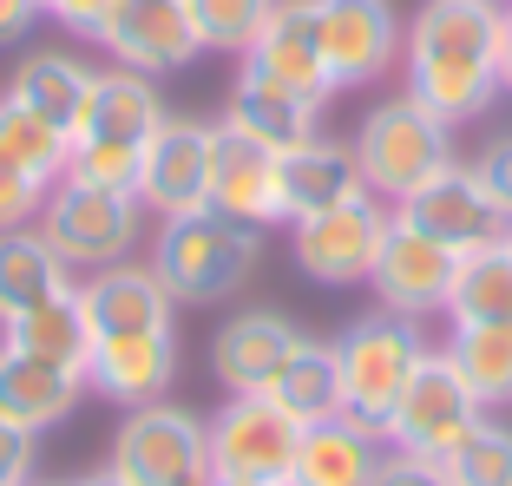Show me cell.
Returning <instances> with one entry per match:
<instances>
[{
    "label": "cell",
    "mask_w": 512,
    "mask_h": 486,
    "mask_svg": "<svg viewBox=\"0 0 512 486\" xmlns=\"http://www.w3.org/2000/svg\"><path fill=\"white\" fill-rule=\"evenodd\" d=\"M499 27H506V0H421L401 46L407 92L447 125L480 119L506 92L499 86Z\"/></svg>",
    "instance_id": "6da1fadb"
},
{
    "label": "cell",
    "mask_w": 512,
    "mask_h": 486,
    "mask_svg": "<svg viewBox=\"0 0 512 486\" xmlns=\"http://www.w3.org/2000/svg\"><path fill=\"white\" fill-rule=\"evenodd\" d=\"M263 263V230L230 224L217 211L197 217H158V237H151V270L171 289V303H230L243 283Z\"/></svg>",
    "instance_id": "7a4b0ae2"
},
{
    "label": "cell",
    "mask_w": 512,
    "mask_h": 486,
    "mask_svg": "<svg viewBox=\"0 0 512 486\" xmlns=\"http://www.w3.org/2000/svg\"><path fill=\"white\" fill-rule=\"evenodd\" d=\"M348 145H355L362 184L381 204H407L427 178H440L447 165H460V152H453V125L440 119V112H427L414 92H394V99L368 106Z\"/></svg>",
    "instance_id": "3957f363"
},
{
    "label": "cell",
    "mask_w": 512,
    "mask_h": 486,
    "mask_svg": "<svg viewBox=\"0 0 512 486\" xmlns=\"http://www.w3.org/2000/svg\"><path fill=\"white\" fill-rule=\"evenodd\" d=\"M151 211L132 198V191H99V184H79V178H60L46 191V211H40V237L60 250V263L73 276H92V270H112L138 250Z\"/></svg>",
    "instance_id": "277c9868"
},
{
    "label": "cell",
    "mask_w": 512,
    "mask_h": 486,
    "mask_svg": "<svg viewBox=\"0 0 512 486\" xmlns=\"http://www.w3.org/2000/svg\"><path fill=\"white\" fill-rule=\"evenodd\" d=\"M106 473H119L125 486H211V434L204 414L178 408V401H145L125 408L119 434H112Z\"/></svg>",
    "instance_id": "5b68a950"
},
{
    "label": "cell",
    "mask_w": 512,
    "mask_h": 486,
    "mask_svg": "<svg viewBox=\"0 0 512 486\" xmlns=\"http://www.w3.org/2000/svg\"><path fill=\"white\" fill-rule=\"evenodd\" d=\"M427 355L421 329L401 316H388V309H375V316L348 322L342 335H335V368H342V414L348 421H362L381 434V421L394 414V401H401L407 375H414V362Z\"/></svg>",
    "instance_id": "8992f818"
},
{
    "label": "cell",
    "mask_w": 512,
    "mask_h": 486,
    "mask_svg": "<svg viewBox=\"0 0 512 486\" xmlns=\"http://www.w3.org/2000/svg\"><path fill=\"white\" fill-rule=\"evenodd\" d=\"M211 434V473L217 480H250V486H283L302 454V421L276 395H230L204 421Z\"/></svg>",
    "instance_id": "52a82bcc"
},
{
    "label": "cell",
    "mask_w": 512,
    "mask_h": 486,
    "mask_svg": "<svg viewBox=\"0 0 512 486\" xmlns=\"http://www.w3.org/2000/svg\"><path fill=\"white\" fill-rule=\"evenodd\" d=\"M480 414L486 408L473 401V388L460 381V368H453L440 349H427L421 362H414V375H407L394 414L381 421V441L401 447V454H421V460H447L453 447L473 434Z\"/></svg>",
    "instance_id": "ba28073f"
},
{
    "label": "cell",
    "mask_w": 512,
    "mask_h": 486,
    "mask_svg": "<svg viewBox=\"0 0 512 486\" xmlns=\"http://www.w3.org/2000/svg\"><path fill=\"white\" fill-rule=\"evenodd\" d=\"M388 217H394V204H381L375 191H355V198L335 204V211H316V217H302V224H289V257L322 289L368 283L375 250H381V237H388Z\"/></svg>",
    "instance_id": "9c48e42d"
},
{
    "label": "cell",
    "mask_w": 512,
    "mask_h": 486,
    "mask_svg": "<svg viewBox=\"0 0 512 486\" xmlns=\"http://www.w3.org/2000/svg\"><path fill=\"white\" fill-rule=\"evenodd\" d=\"M217 119H165L145 138V165H138V204L151 217H197L211 211L217 184Z\"/></svg>",
    "instance_id": "30bf717a"
},
{
    "label": "cell",
    "mask_w": 512,
    "mask_h": 486,
    "mask_svg": "<svg viewBox=\"0 0 512 486\" xmlns=\"http://www.w3.org/2000/svg\"><path fill=\"white\" fill-rule=\"evenodd\" d=\"M453 276H460V250L453 243L414 230L407 217H388V237H381L375 270H368V289H375V303L388 316H401V322L447 316Z\"/></svg>",
    "instance_id": "8fae6325"
},
{
    "label": "cell",
    "mask_w": 512,
    "mask_h": 486,
    "mask_svg": "<svg viewBox=\"0 0 512 486\" xmlns=\"http://www.w3.org/2000/svg\"><path fill=\"white\" fill-rule=\"evenodd\" d=\"M316 27H322V73L329 92L348 86H375L401 66L407 20L394 0H316Z\"/></svg>",
    "instance_id": "7c38bea8"
},
{
    "label": "cell",
    "mask_w": 512,
    "mask_h": 486,
    "mask_svg": "<svg viewBox=\"0 0 512 486\" xmlns=\"http://www.w3.org/2000/svg\"><path fill=\"white\" fill-rule=\"evenodd\" d=\"M99 46L112 53V66L145 73V79L184 73V66H197V53H204L184 0H112L106 27H99Z\"/></svg>",
    "instance_id": "4fadbf2b"
},
{
    "label": "cell",
    "mask_w": 512,
    "mask_h": 486,
    "mask_svg": "<svg viewBox=\"0 0 512 486\" xmlns=\"http://www.w3.org/2000/svg\"><path fill=\"white\" fill-rule=\"evenodd\" d=\"M394 217H407L414 230L453 243L460 257H467V250H486V243H499V237H506V224H512V217L486 198V184L473 178V165H447L440 178H427L407 204H394Z\"/></svg>",
    "instance_id": "5bb4252c"
},
{
    "label": "cell",
    "mask_w": 512,
    "mask_h": 486,
    "mask_svg": "<svg viewBox=\"0 0 512 486\" xmlns=\"http://www.w3.org/2000/svg\"><path fill=\"white\" fill-rule=\"evenodd\" d=\"M178 381V329H138V335H99L86 355V395L119 401V408H145L165 401Z\"/></svg>",
    "instance_id": "9a60e30c"
},
{
    "label": "cell",
    "mask_w": 512,
    "mask_h": 486,
    "mask_svg": "<svg viewBox=\"0 0 512 486\" xmlns=\"http://www.w3.org/2000/svg\"><path fill=\"white\" fill-rule=\"evenodd\" d=\"M296 342H302V329L283 309H237V316L211 335L217 388H224V395H270Z\"/></svg>",
    "instance_id": "2e32d148"
},
{
    "label": "cell",
    "mask_w": 512,
    "mask_h": 486,
    "mask_svg": "<svg viewBox=\"0 0 512 486\" xmlns=\"http://www.w3.org/2000/svg\"><path fill=\"white\" fill-rule=\"evenodd\" d=\"M73 303L86 316V335H138V329H171L178 303H171V289L158 283L151 263H112V270H92L86 283H73Z\"/></svg>",
    "instance_id": "e0dca14e"
},
{
    "label": "cell",
    "mask_w": 512,
    "mask_h": 486,
    "mask_svg": "<svg viewBox=\"0 0 512 486\" xmlns=\"http://www.w3.org/2000/svg\"><path fill=\"white\" fill-rule=\"evenodd\" d=\"M322 106H329V99L243 66L237 86H230V99H224V125L243 132V138H256V145H270V152H289V145H302V138H316Z\"/></svg>",
    "instance_id": "ac0fdd59"
},
{
    "label": "cell",
    "mask_w": 512,
    "mask_h": 486,
    "mask_svg": "<svg viewBox=\"0 0 512 486\" xmlns=\"http://www.w3.org/2000/svg\"><path fill=\"white\" fill-rule=\"evenodd\" d=\"M362 184V165H355V145L342 138H302L289 152H276V198H283V224H302V217L316 211H335L348 204Z\"/></svg>",
    "instance_id": "d6986e66"
},
{
    "label": "cell",
    "mask_w": 512,
    "mask_h": 486,
    "mask_svg": "<svg viewBox=\"0 0 512 486\" xmlns=\"http://www.w3.org/2000/svg\"><path fill=\"white\" fill-rule=\"evenodd\" d=\"M217 184H211V211L230 217V224H250V230H276L283 224V198H276V152L256 145V138L230 132L217 119Z\"/></svg>",
    "instance_id": "ffe728a7"
},
{
    "label": "cell",
    "mask_w": 512,
    "mask_h": 486,
    "mask_svg": "<svg viewBox=\"0 0 512 486\" xmlns=\"http://www.w3.org/2000/svg\"><path fill=\"white\" fill-rule=\"evenodd\" d=\"M165 119L171 112L158 99V79L112 66V73L92 79L86 106H79V125H73V145H86V138H99V145H145Z\"/></svg>",
    "instance_id": "44dd1931"
},
{
    "label": "cell",
    "mask_w": 512,
    "mask_h": 486,
    "mask_svg": "<svg viewBox=\"0 0 512 486\" xmlns=\"http://www.w3.org/2000/svg\"><path fill=\"white\" fill-rule=\"evenodd\" d=\"M243 66L283 79V86H302L329 99V73H322V27H316V0H276L256 46L243 53Z\"/></svg>",
    "instance_id": "7402d4cb"
},
{
    "label": "cell",
    "mask_w": 512,
    "mask_h": 486,
    "mask_svg": "<svg viewBox=\"0 0 512 486\" xmlns=\"http://www.w3.org/2000/svg\"><path fill=\"white\" fill-rule=\"evenodd\" d=\"M86 401V375L60 362H40V355H20L0 342V414L20 421L27 434H46L60 427L66 414Z\"/></svg>",
    "instance_id": "603a6c76"
},
{
    "label": "cell",
    "mask_w": 512,
    "mask_h": 486,
    "mask_svg": "<svg viewBox=\"0 0 512 486\" xmlns=\"http://www.w3.org/2000/svg\"><path fill=\"white\" fill-rule=\"evenodd\" d=\"M381 454H388V441H381L375 427L348 421V414H329V421L302 427V454H296V473L289 480L302 486H368L381 467Z\"/></svg>",
    "instance_id": "cb8c5ba5"
},
{
    "label": "cell",
    "mask_w": 512,
    "mask_h": 486,
    "mask_svg": "<svg viewBox=\"0 0 512 486\" xmlns=\"http://www.w3.org/2000/svg\"><path fill=\"white\" fill-rule=\"evenodd\" d=\"M73 289V270L40 230H0V322L27 316V309L53 303Z\"/></svg>",
    "instance_id": "d4e9b609"
},
{
    "label": "cell",
    "mask_w": 512,
    "mask_h": 486,
    "mask_svg": "<svg viewBox=\"0 0 512 486\" xmlns=\"http://www.w3.org/2000/svg\"><path fill=\"white\" fill-rule=\"evenodd\" d=\"M92 79H99V73H92L79 53H53V46H46V53H27V60L14 66V86H7V92H14L20 106H33L40 119H53L66 138H73Z\"/></svg>",
    "instance_id": "484cf974"
},
{
    "label": "cell",
    "mask_w": 512,
    "mask_h": 486,
    "mask_svg": "<svg viewBox=\"0 0 512 486\" xmlns=\"http://www.w3.org/2000/svg\"><path fill=\"white\" fill-rule=\"evenodd\" d=\"M0 342L20 355H40V362L79 368V375H86V355H92V335H86V316H79L73 289L40 303V309H27V316H14V322H0Z\"/></svg>",
    "instance_id": "4316f807"
},
{
    "label": "cell",
    "mask_w": 512,
    "mask_h": 486,
    "mask_svg": "<svg viewBox=\"0 0 512 486\" xmlns=\"http://www.w3.org/2000/svg\"><path fill=\"white\" fill-rule=\"evenodd\" d=\"M270 395L283 401L302 427H316V421H329V414H342V368H335V342L302 335L296 349H289V362H283V375H276Z\"/></svg>",
    "instance_id": "83f0119b"
},
{
    "label": "cell",
    "mask_w": 512,
    "mask_h": 486,
    "mask_svg": "<svg viewBox=\"0 0 512 486\" xmlns=\"http://www.w3.org/2000/svg\"><path fill=\"white\" fill-rule=\"evenodd\" d=\"M467 322H512V250H506V237L460 257V276H453V296H447V329H467Z\"/></svg>",
    "instance_id": "f1b7e54d"
},
{
    "label": "cell",
    "mask_w": 512,
    "mask_h": 486,
    "mask_svg": "<svg viewBox=\"0 0 512 486\" xmlns=\"http://www.w3.org/2000/svg\"><path fill=\"white\" fill-rule=\"evenodd\" d=\"M447 355L460 368V381L473 388L480 408H499L512 401V322H467V329L447 335Z\"/></svg>",
    "instance_id": "f546056e"
},
{
    "label": "cell",
    "mask_w": 512,
    "mask_h": 486,
    "mask_svg": "<svg viewBox=\"0 0 512 486\" xmlns=\"http://www.w3.org/2000/svg\"><path fill=\"white\" fill-rule=\"evenodd\" d=\"M0 158H14V165L40 184H60L66 158H73V138L53 119H40L33 106H20L14 92H0Z\"/></svg>",
    "instance_id": "4dcf8cb0"
},
{
    "label": "cell",
    "mask_w": 512,
    "mask_h": 486,
    "mask_svg": "<svg viewBox=\"0 0 512 486\" xmlns=\"http://www.w3.org/2000/svg\"><path fill=\"white\" fill-rule=\"evenodd\" d=\"M184 7H191V27L204 40V53H237L243 60L276 0H184Z\"/></svg>",
    "instance_id": "1f68e13d"
},
{
    "label": "cell",
    "mask_w": 512,
    "mask_h": 486,
    "mask_svg": "<svg viewBox=\"0 0 512 486\" xmlns=\"http://www.w3.org/2000/svg\"><path fill=\"white\" fill-rule=\"evenodd\" d=\"M440 467H447L453 486H512V427L480 414V421H473V434L453 447Z\"/></svg>",
    "instance_id": "d6a6232c"
},
{
    "label": "cell",
    "mask_w": 512,
    "mask_h": 486,
    "mask_svg": "<svg viewBox=\"0 0 512 486\" xmlns=\"http://www.w3.org/2000/svg\"><path fill=\"white\" fill-rule=\"evenodd\" d=\"M138 165H145V145H99V138H86L66 158V178L99 184V191H132L138 198Z\"/></svg>",
    "instance_id": "836d02e7"
},
{
    "label": "cell",
    "mask_w": 512,
    "mask_h": 486,
    "mask_svg": "<svg viewBox=\"0 0 512 486\" xmlns=\"http://www.w3.org/2000/svg\"><path fill=\"white\" fill-rule=\"evenodd\" d=\"M46 191H53V184L27 178L14 158H0V230H33L40 211H46Z\"/></svg>",
    "instance_id": "e575fe53"
},
{
    "label": "cell",
    "mask_w": 512,
    "mask_h": 486,
    "mask_svg": "<svg viewBox=\"0 0 512 486\" xmlns=\"http://www.w3.org/2000/svg\"><path fill=\"white\" fill-rule=\"evenodd\" d=\"M33 460H40V434H27L20 421L0 414V486H27Z\"/></svg>",
    "instance_id": "d590c367"
},
{
    "label": "cell",
    "mask_w": 512,
    "mask_h": 486,
    "mask_svg": "<svg viewBox=\"0 0 512 486\" xmlns=\"http://www.w3.org/2000/svg\"><path fill=\"white\" fill-rule=\"evenodd\" d=\"M368 486H453V480H447V467H440V460H421V454H401V447H388Z\"/></svg>",
    "instance_id": "8d00e7d4"
},
{
    "label": "cell",
    "mask_w": 512,
    "mask_h": 486,
    "mask_svg": "<svg viewBox=\"0 0 512 486\" xmlns=\"http://www.w3.org/2000/svg\"><path fill=\"white\" fill-rule=\"evenodd\" d=\"M473 178H480V184H486V198H493L499 211L512 217V132H499L493 145L473 158Z\"/></svg>",
    "instance_id": "74e56055"
},
{
    "label": "cell",
    "mask_w": 512,
    "mask_h": 486,
    "mask_svg": "<svg viewBox=\"0 0 512 486\" xmlns=\"http://www.w3.org/2000/svg\"><path fill=\"white\" fill-rule=\"evenodd\" d=\"M106 14H112V0H40V20H53V27L79 33V40H99Z\"/></svg>",
    "instance_id": "f35d334b"
},
{
    "label": "cell",
    "mask_w": 512,
    "mask_h": 486,
    "mask_svg": "<svg viewBox=\"0 0 512 486\" xmlns=\"http://www.w3.org/2000/svg\"><path fill=\"white\" fill-rule=\"evenodd\" d=\"M40 27V0H0V46H20Z\"/></svg>",
    "instance_id": "ab89813d"
},
{
    "label": "cell",
    "mask_w": 512,
    "mask_h": 486,
    "mask_svg": "<svg viewBox=\"0 0 512 486\" xmlns=\"http://www.w3.org/2000/svg\"><path fill=\"white\" fill-rule=\"evenodd\" d=\"M499 86L512 92V0H506V27H499Z\"/></svg>",
    "instance_id": "60d3db41"
},
{
    "label": "cell",
    "mask_w": 512,
    "mask_h": 486,
    "mask_svg": "<svg viewBox=\"0 0 512 486\" xmlns=\"http://www.w3.org/2000/svg\"><path fill=\"white\" fill-rule=\"evenodd\" d=\"M73 486H125L119 473H86V480H73Z\"/></svg>",
    "instance_id": "b9f144b4"
},
{
    "label": "cell",
    "mask_w": 512,
    "mask_h": 486,
    "mask_svg": "<svg viewBox=\"0 0 512 486\" xmlns=\"http://www.w3.org/2000/svg\"><path fill=\"white\" fill-rule=\"evenodd\" d=\"M211 486H250V480H211Z\"/></svg>",
    "instance_id": "7bdbcfd3"
},
{
    "label": "cell",
    "mask_w": 512,
    "mask_h": 486,
    "mask_svg": "<svg viewBox=\"0 0 512 486\" xmlns=\"http://www.w3.org/2000/svg\"><path fill=\"white\" fill-rule=\"evenodd\" d=\"M506 250H512V224H506Z\"/></svg>",
    "instance_id": "ee69618b"
},
{
    "label": "cell",
    "mask_w": 512,
    "mask_h": 486,
    "mask_svg": "<svg viewBox=\"0 0 512 486\" xmlns=\"http://www.w3.org/2000/svg\"><path fill=\"white\" fill-rule=\"evenodd\" d=\"M283 486H302V480H283Z\"/></svg>",
    "instance_id": "f6af8a7d"
},
{
    "label": "cell",
    "mask_w": 512,
    "mask_h": 486,
    "mask_svg": "<svg viewBox=\"0 0 512 486\" xmlns=\"http://www.w3.org/2000/svg\"><path fill=\"white\" fill-rule=\"evenodd\" d=\"M27 486H40V480H27Z\"/></svg>",
    "instance_id": "bcb514c9"
}]
</instances>
